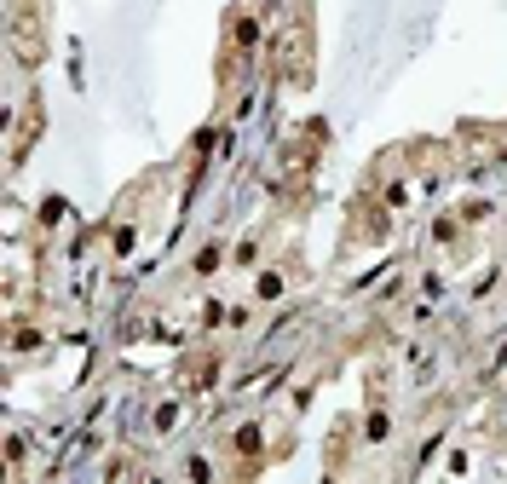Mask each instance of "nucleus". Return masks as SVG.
Listing matches in <instances>:
<instances>
[{
    "label": "nucleus",
    "mask_w": 507,
    "mask_h": 484,
    "mask_svg": "<svg viewBox=\"0 0 507 484\" xmlns=\"http://www.w3.org/2000/svg\"><path fill=\"white\" fill-rule=\"evenodd\" d=\"M283 294V271H260V283H254V300H277Z\"/></svg>",
    "instance_id": "f257e3e1"
},
{
    "label": "nucleus",
    "mask_w": 507,
    "mask_h": 484,
    "mask_svg": "<svg viewBox=\"0 0 507 484\" xmlns=\"http://www.w3.org/2000/svg\"><path fill=\"white\" fill-rule=\"evenodd\" d=\"M387 427H392V421H387V415H380V410H375V415L363 421V432H369V444H380V438H387Z\"/></svg>",
    "instance_id": "f03ea898"
},
{
    "label": "nucleus",
    "mask_w": 507,
    "mask_h": 484,
    "mask_svg": "<svg viewBox=\"0 0 507 484\" xmlns=\"http://www.w3.org/2000/svg\"><path fill=\"white\" fill-rule=\"evenodd\" d=\"M214 266H220V248H202V254H196V271L207 277V271H214Z\"/></svg>",
    "instance_id": "7ed1b4c3"
}]
</instances>
